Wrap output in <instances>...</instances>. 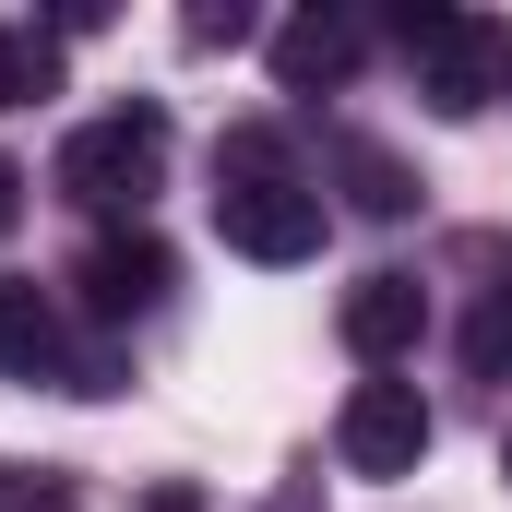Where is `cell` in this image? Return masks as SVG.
Listing matches in <instances>:
<instances>
[{
	"instance_id": "cell-8",
	"label": "cell",
	"mask_w": 512,
	"mask_h": 512,
	"mask_svg": "<svg viewBox=\"0 0 512 512\" xmlns=\"http://www.w3.org/2000/svg\"><path fill=\"white\" fill-rule=\"evenodd\" d=\"M0 370H12V382H60V370H72L60 298H48V286H24V274H0Z\"/></svg>"
},
{
	"instance_id": "cell-14",
	"label": "cell",
	"mask_w": 512,
	"mask_h": 512,
	"mask_svg": "<svg viewBox=\"0 0 512 512\" xmlns=\"http://www.w3.org/2000/svg\"><path fill=\"white\" fill-rule=\"evenodd\" d=\"M262 512H322V465H298V477H286V489H274Z\"/></svg>"
},
{
	"instance_id": "cell-6",
	"label": "cell",
	"mask_w": 512,
	"mask_h": 512,
	"mask_svg": "<svg viewBox=\"0 0 512 512\" xmlns=\"http://www.w3.org/2000/svg\"><path fill=\"white\" fill-rule=\"evenodd\" d=\"M334 322H346V346H358L370 370H405V358L429 346V286H417L405 262H382V274H358V286H346V310H334Z\"/></svg>"
},
{
	"instance_id": "cell-4",
	"label": "cell",
	"mask_w": 512,
	"mask_h": 512,
	"mask_svg": "<svg viewBox=\"0 0 512 512\" xmlns=\"http://www.w3.org/2000/svg\"><path fill=\"white\" fill-rule=\"evenodd\" d=\"M429 441H441V417H429L417 382H358L346 417H334V465H346V477H417Z\"/></svg>"
},
{
	"instance_id": "cell-5",
	"label": "cell",
	"mask_w": 512,
	"mask_h": 512,
	"mask_svg": "<svg viewBox=\"0 0 512 512\" xmlns=\"http://www.w3.org/2000/svg\"><path fill=\"white\" fill-rule=\"evenodd\" d=\"M84 310H96V334H131V322H155L167 310V286H179V251L155 239V227H96V251H84Z\"/></svg>"
},
{
	"instance_id": "cell-3",
	"label": "cell",
	"mask_w": 512,
	"mask_h": 512,
	"mask_svg": "<svg viewBox=\"0 0 512 512\" xmlns=\"http://www.w3.org/2000/svg\"><path fill=\"white\" fill-rule=\"evenodd\" d=\"M322 191L298 179V167H239V179H215V239L239 262H262V274H286V262L322 251Z\"/></svg>"
},
{
	"instance_id": "cell-2",
	"label": "cell",
	"mask_w": 512,
	"mask_h": 512,
	"mask_svg": "<svg viewBox=\"0 0 512 512\" xmlns=\"http://www.w3.org/2000/svg\"><path fill=\"white\" fill-rule=\"evenodd\" d=\"M393 48L417 60V96H429L441 120H477L489 96H512V24H501V12L405 0V12H393Z\"/></svg>"
},
{
	"instance_id": "cell-13",
	"label": "cell",
	"mask_w": 512,
	"mask_h": 512,
	"mask_svg": "<svg viewBox=\"0 0 512 512\" xmlns=\"http://www.w3.org/2000/svg\"><path fill=\"white\" fill-rule=\"evenodd\" d=\"M179 36H191V48H251L262 24L239 12V0H203V12H179Z\"/></svg>"
},
{
	"instance_id": "cell-16",
	"label": "cell",
	"mask_w": 512,
	"mask_h": 512,
	"mask_svg": "<svg viewBox=\"0 0 512 512\" xmlns=\"http://www.w3.org/2000/svg\"><path fill=\"white\" fill-rule=\"evenodd\" d=\"M143 512H203V489H179V477H167V489H143Z\"/></svg>"
},
{
	"instance_id": "cell-11",
	"label": "cell",
	"mask_w": 512,
	"mask_h": 512,
	"mask_svg": "<svg viewBox=\"0 0 512 512\" xmlns=\"http://www.w3.org/2000/svg\"><path fill=\"white\" fill-rule=\"evenodd\" d=\"M60 96V36L48 24H0V108H36Z\"/></svg>"
},
{
	"instance_id": "cell-12",
	"label": "cell",
	"mask_w": 512,
	"mask_h": 512,
	"mask_svg": "<svg viewBox=\"0 0 512 512\" xmlns=\"http://www.w3.org/2000/svg\"><path fill=\"white\" fill-rule=\"evenodd\" d=\"M0 512H84V489H72V465H24V453H0Z\"/></svg>"
},
{
	"instance_id": "cell-17",
	"label": "cell",
	"mask_w": 512,
	"mask_h": 512,
	"mask_svg": "<svg viewBox=\"0 0 512 512\" xmlns=\"http://www.w3.org/2000/svg\"><path fill=\"white\" fill-rule=\"evenodd\" d=\"M501 477H512V441H501Z\"/></svg>"
},
{
	"instance_id": "cell-10",
	"label": "cell",
	"mask_w": 512,
	"mask_h": 512,
	"mask_svg": "<svg viewBox=\"0 0 512 512\" xmlns=\"http://www.w3.org/2000/svg\"><path fill=\"white\" fill-rule=\"evenodd\" d=\"M322 155H334V179H346V203H358L370 227H405V215L429 203V191H417V167H405L393 143H370V131H334Z\"/></svg>"
},
{
	"instance_id": "cell-1",
	"label": "cell",
	"mask_w": 512,
	"mask_h": 512,
	"mask_svg": "<svg viewBox=\"0 0 512 512\" xmlns=\"http://www.w3.org/2000/svg\"><path fill=\"white\" fill-rule=\"evenodd\" d=\"M167 108H108V120H84L60 155H48V191L60 203H84V215H108V227H143V203H155V179H167Z\"/></svg>"
},
{
	"instance_id": "cell-9",
	"label": "cell",
	"mask_w": 512,
	"mask_h": 512,
	"mask_svg": "<svg viewBox=\"0 0 512 512\" xmlns=\"http://www.w3.org/2000/svg\"><path fill=\"white\" fill-rule=\"evenodd\" d=\"M465 262L489 274L477 286V310H465V382H512V239H465Z\"/></svg>"
},
{
	"instance_id": "cell-7",
	"label": "cell",
	"mask_w": 512,
	"mask_h": 512,
	"mask_svg": "<svg viewBox=\"0 0 512 512\" xmlns=\"http://www.w3.org/2000/svg\"><path fill=\"white\" fill-rule=\"evenodd\" d=\"M358 72V24L346 12H286L274 24V96H334Z\"/></svg>"
},
{
	"instance_id": "cell-15",
	"label": "cell",
	"mask_w": 512,
	"mask_h": 512,
	"mask_svg": "<svg viewBox=\"0 0 512 512\" xmlns=\"http://www.w3.org/2000/svg\"><path fill=\"white\" fill-rule=\"evenodd\" d=\"M24 191H36V179H24V167H12V155H0V239H12V227H24Z\"/></svg>"
}]
</instances>
